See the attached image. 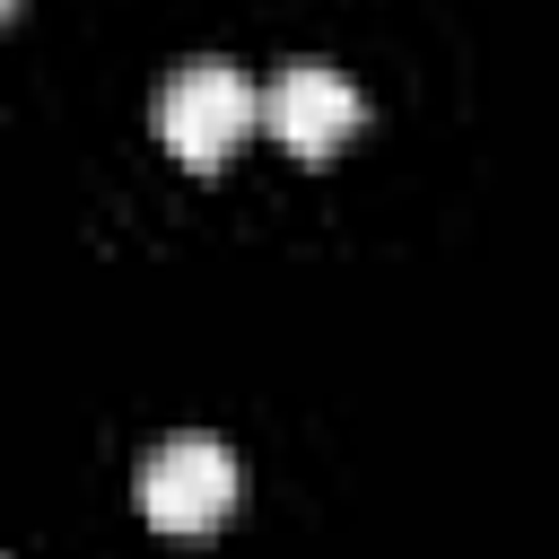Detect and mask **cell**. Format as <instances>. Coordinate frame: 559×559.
<instances>
[{
	"instance_id": "obj_1",
	"label": "cell",
	"mask_w": 559,
	"mask_h": 559,
	"mask_svg": "<svg viewBox=\"0 0 559 559\" xmlns=\"http://www.w3.org/2000/svg\"><path fill=\"white\" fill-rule=\"evenodd\" d=\"M253 114H262V96L245 87L236 61H183V70L166 79V96H157V140L175 148V166L210 175V166H227V157L245 148Z\"/></svg>"
},
{
	"instance_id": "obj_2",
	"label": "cell",
	"mask_w": 559,
	"mask_h": 559,
	"mask_svg": "<svg viewBox=\"0 0 559 559\" xmlns=\"http://www.w3.org/2000/svg\"><path fill=\"white\" fill-rule=\"evenodd\" d=\"M236 454L218 445V437H201V428H183V437H166L148 463H140V515L157 524V533H210L227 507H236Z\"/></svg>"
},
{
	"instance_id": "obj_3",
	"label": "cell",
	"mask_w": 559,
	"mask_h": 559,
	"mask_svg": "<svg viewBox=\"0 0 559 559\" xmlns=\"http://www.w3.org/2000/svg\"><path fill=\"white\" fill-rule=\"evenodd\" d=\"M262 122H271V140L288 148V157H332V148H349V131L367 122V96L332 70V61H288L280 79H271V96H262Z\"/></svg>"
},
{
	"instance_id": "obj_4",
	"label": "cell",
	"mask_w": 559,
	"mask_h": 559,
	"mask_svg": "<svg viewBox=\"0 0 559 559\" xmlns=\"http://www.w3.org/2000/svg\"><path fill=\"white\" fill-rule=\"evenodd\" d=\"M9 9H17V0H0V17H9Z\"/></svg>"
}]
</instances>
